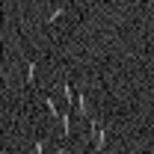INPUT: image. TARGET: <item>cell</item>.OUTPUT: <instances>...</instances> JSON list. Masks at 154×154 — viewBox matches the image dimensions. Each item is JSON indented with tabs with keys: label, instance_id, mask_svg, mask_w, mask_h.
<instances>
[{
	"label": "cell",
	"instance_id": "obj_1",
	"mask_svg": "<svg viewBox=\"0 0 154 154\" xmlns=\"http://www.w3.org/2000/svg\"><path fill=\"white\" fill-rule=\"evenodd\" d=\"M89 131H92V145H95V151H104V148H107V128L89 122Z\"/></svg>",
	"mask_w": 154,
	"mask_h": 154
},
{
	"label": "cell",
	"instance_id": "obj_2",
	"mask_svg": "<svg viewBox=\"0 0 154 154\" xmlns=\"http://www.w3.org/2000/svg\"><path fill=\"white\" fill-rule=\"evenodd\" d=\"M74 107H77V113H80V116H89V101H86L83 92H77V95H74Z\"/></svg>",
	"mask_w": 154,
	"mask_h": 154
},
{
	"label": "cell",
	"instance_id": "obj_3",
	"mask_svg": "<svg viewBox=\"0 0 154 154\" xmlns=\"http://www.w3.org/2000/svg\"><path fill=\"white\" fill-rule=\"evenodd\" d=\"M36 74H38V62H36V59H30V62H27V74H24V83L30 86V83L36 80Z\"/></svg>",
	"mask_w": 154,
	"mask_h": 154
},
{
	"label": "cell",
	"instance_id": "obj_4",
	"mask_svg": "<svg viewBox=\"0 0 154 154\" xmlns=\"http://www.w3.org/2000/svg\"><path fill=\"white\" fill-rule=\"evenodd\" d=\"M65 12H68V6H59V9H54V12H51V15H48V18H45V24H57V21L62 18V15H65Z\"/></svg>",
	"mask_w": 154,
	"mask_h": 154
},
{
	"label": "cell",
	"instance_id": "obj_5",
	"mask_svg": "<svg viewBox=\"0 0 154 154\" xmlns=\"http://www.w3.org/2000/svg\"><path fill=\"white\" fill-rule=\"evenodd\" d=\"M33 154H45V139H42V136L33 139Z\"/></svg>",
	"mask_w": 154,
	"mask_h": 154
}]
</instances>
